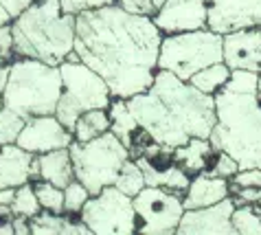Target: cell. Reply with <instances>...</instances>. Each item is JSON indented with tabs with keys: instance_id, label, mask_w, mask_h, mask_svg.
Instances as JSON below:
<instances>
[{
	"instance_id": "cell-1",
	"label": "cell",
	"mask_w": 261,
	"mask_h": 235,
	"mask_svg": "<svg viewBox=\"0 0 261 235\" xmlns=\"http://www.w3.org/2000/svg\"><path fill=\"white\" fill-rule=\"evenodd\" d=\"M163 38L154 16L129 13L117 3L77 13V55L121 99L141 95L154 84Z\"/></svg>"
},
{
	"instance_id": "cell-2",
	"label": "cell",
	"mask_w": 261,
	"mask_h": 235,
	"mask_svg": "<svg viewBox=\"0 0 261 235\" xmlns=\"http://www.w3.org/2000/svg\"><path fill=\"white\" fill-rule=\"evenodd\" d=\"M139 126L156 143L180 148L193 136L208 138L217 123L215 95L198 90L169 70L158 68L149 90L127 99Z\"/></svg>"
},
{
	"instance_id": "cell-3",
	"label": "cell",
	"mask_w": 261,
	"mask_h": 235,
	"mask_svg": "<svg viewBox=\"0 0 261 235\" xmlns=\"http://www.w3.org/2000/svg\"><path fill=\"white\" fill-rule=\"evenodd\" d=\"M16 57L60 66L75 51L77 16L64 11L60 0H35L11 22Z\"/></svg>"
},
{
	"instance_id": "cell-4",
	"label": "cell",
	"mask_w": 261,
	"mask_h": 235,
	"mask_svg": "<svg viewBox=\"0 0 261 235\" xmlns=\"http://www.w3.org/2000/svg\"><path fill=\"white\" fill-rule=\"evenodd\" d=\"M217 123L211 132L215 150L228 152L239 167H261V99L257 92L222 88L215 95Z\"/></svg>"
},
{
	"instance_id": "cell-5",
	"label": "cell",
	"mask_w": 261,
	"mask_h": 235,
	"mask_svg": "<svg viewBox=\"0 0 261 235\" xmlns=\"http://www.w3.org/2000/svg\"><path fill=\"white\" fill-rule=\"evenodd\" d=\"M62 88L64 82L60 66L33 57H16L11 62L9 84L3 90L5 108L16 110L24 119L38 114H55Z\"/></svg>"
},
{
	"instance_id": "cell-6",
	"label": "cell",
	"mask_w": 261,
	"mask_h": 235,
	"mask_svg": "<svg viewBox=\"0 0 261 235\" xmlns=\"http://www.w3.org/2000/svg\"><path fill=\"white\" fill-rule=\"evenodd\" d=\"M68 150L75 165V178L84 182L92 196L108 185H114L123 163L132 158L129 148L112 130L86 143L72 141Z\"/></svg>"
},
{
	"instance_id": "cell-7",
	"label": "cell",
	"mask_w": 261,
	"mask_h": 235,
	"mask_svg": "<svg viewBox=\"0 0 261 235\" xmlns=\"http://www.w3.org/2000/svg\"><path fill=\"white\" fill-rule=\"evenodd\" d=\"M224 62V35L211 29L165 35L158 55V68L189 82L198 70Z\"/></svg>"
},
{
	"instance_id": "cell-8",
	"label": "cell",
	"mask_w": 261,
	"mask_h": 235,
	"mask_svg": "<svg viewBox=\"0 0 261 235\" xmlns=\"http://www.w3.org/2000/svg\"><path fill=\"white\" fill-rule=\"evenodd\" d=\"M62 70V97L57 104L55 116L68 130L75 128L79 114L88 112L95 108H110L114 95L110 86L97 70H92L82 60H64L60 64Z\"/></svg>"
},
{
	"instance_id": "cell-9",
	"label": "cell",
	"mask_w": 261,
	"mask_h": 235,
	"mask_svg": "<svg viewBox=\"0 0 261 235\" xmlns=\"http://www.w3.org/2000/svg\"><path fill=\"white\" fill-rule=\"evenodd\" d=\"M82 220L92 235L139 233L134 198L123 194L117 185H108L97 196H90V200L82 209Z\"/></svg>"
},
{
	"instance_id": "cell-10",
	"label": "cell",
	"mask_w": 261,
	"mask_h": 235,
	"mask_svg": "<svg viewBox=\"0 0 261 235\" xmlns=\"http://www.w3.org/2000/svg\"><path fill=\"white\" fill-rule=\"evenodd\" d=\"M134 209L139 216V233L145 235H173L178 233L185 216V194L165 187L147 185L134 196Z\"/></svg>"
},
{
	"instance_id": "cell-11",
	"label": "cell",
	"mask_w": 261,
	"mask_h": 235,
	"mask_svg": "<svg viewBox=\"0 0 261 235\" xmlns=\"http://www.w3.org/2000/svg\"><path fill=\"white\" fill-rule=\"evenodd\" d=\"M75 136L55 114H38L29 116L22 132L18 136V145L33 154H44L62 148H70Z\"/></svg>"
},
{
	"instance_id": "cell-12",
	"label": "cell",
	"mask_w": 261,
	"mask_h": 235,
	"mask_svg": "<svg viewBox=\"0 0 261 235\" xmlns=\"http://www.w3.org/2000/svg\"><path fill=\"white\" fill-rule=\"evenodd\" d=\"M237 207L235 198L228 196L211 207L187 209L180 220V235H237L233 226V211Z\"/></svg>"
},
{
	"instance_id": "cell-13",
	"label": "cell",
	"mask_w": 261,
	"mask_h": 235,
	"mask_svg": "<svg viewBox=\"0 0 261 235\" xmlns=\"http://www.w3.org/2000/svg\"><path fill=\"white\" fill-rule=\"evenodd\" d=\"M154 22L165 35L208 29V0H165Z\"/></svg>"
},
{
	"instance_id": "cell-14",
	"label": "cell",
	"mask_w": 261,
	"mask_h": 235,
	"mask_svg": "<svg viewBox=\"0 0 261 235\" xmlns=\"http://www.w3.org/2000/svg\"><path fill=\"white\" fill-rule=\"evenodd\" d=\"M261 27V0H208V29L226 35Z\"/></svg>"
},
{
	"instance_id": "cell-15",
	"label": "cell",
	"mask_w": 261,
	"mask_h": 235,
	"mask_svg": "<svg viewBox=\"0 0 261 235\" xmlns=\"http://www.w3.org/2000/svg\"><path fill=\"white\" fill-rule=\"evenodd\" d=\"M224 62L261 75V27L239 29L224 35Z\"/></svg>"
},
{
	"instance_id": "cell-16",
	"label": "cell",
	"mask_w": 261,
	"mask_h": 235,
	"mask_svg": "<svg viewBox=\"0 0 261 235\" xmlns=\"http://www.w3.org/2000/svg\"><path fill=\"white\" fill-rule=\"evenodd\" d=\"M38 154L20 148L18 143H9L0 148V189L20 187L31 180V167Z\"/></svg>"
},
{
	"instance_id": "cell-17",
	"label": "cell",
	"mask_w": 261,
	"mask_h": 235,
	"mask_svg": "<svg viewBox=\"0 0 261 235\" xmlns=\"http://www.w3.org/2000/svg\"><path fill=\"white\" fill-rule=\"evenodd\" d=\"M228 196H230L228 178H220V176H211L202 172L193 176L189 189L185 192V209L211 207V204L222 202Z\"/></svg>"
},
{
	"instance_id": "cell-18",
	"label": "cell",
	"mask_w": 261,
	"mask_h": 235,
	"mask_svg": "<svg viewBox=\"0 0 261 235\" xmlns=\"http://www.w3.org/2000/svg\"><path fill=\"white\" fill-rule=\"evenodd\" d=\"M217 152L220 150H215L211 138L193 136L189 143H185V145H180V148L173 150V156H176V163L182 167L187 174L195 176V174H202V172L211 170Z\"/></svg>"
},
{
	"instance_id": "cell-19",
	"label": "cell",
	"mask_w": 261,
	"mask_h": 235,
	"mask_svg": "<svg viewBox=\"0 0 261 235\" xmlns=\"http://www.w3.org/2000/svg\"><path fill=\"white\" fill-rule=\"evenodd\" d=\"M38 163H40V178L53 182L57 187L66 189L75 180V165H72V156L68 148L38 154Z\"/></svg>"
},
{
	"instance_id": "cell-20",
	"label": "cell",
	"mask_w": 261,
	"mask_h": 235,
	"mask_svg": "<svg viewBox=\"0 0 261 235\" xmlns=\"http://www.w3.org/2000/svg\"><path fill=\"white\" fill-rule=\"evenodd\" d=\"M110 128H112V121H110L108 108H95L79 114V119L75 121V128H72V136H75V141L86 143L110 132Z\"/></svg>"
},
{
	"instance_id": "cell-21",
	"label": "cell",
	"mask_w": 261,
	"mask_h": 235,
	"mask_svg": "<svg viewBox=\"0 0 261 235\" xmlns=\"http://www.w3.org/2000/svg\"><path fill=\"white\" fill-rule=\"evenodd\" d=\"M108 112H110V121H112L110 130L129 148V143H132V134L136 132V128H139V121H136L134 112L129 110L127 99L114 97L110 108H108Z\"/></svg>"
},
{
	"instance_id": "cell-22",
	"label": "cell",
	"mask_w": 261,
	"mask_h": 235,
	"mask_svg": "<svg viewBox=\"0 0 261 235\" xmlns=\"http://www.w3.org/2000/svg\"><path fill=\"white\" fill-rule=\"evenodd\" d=\"M230 73H233V68H230L226 62H217V64H211V66H206V68L198 70L189 82L202 92L217 95L230 79Z\"/></svg>"
},
{
	"instance_id": "cell-23",
	"label": "cell",
	"mask_w": 261,
	"mask_h": 235,
	"mask_svg": "<svg viewBox=\"0 0 261 235\" xmlns=\"http://www.w3.org/2000/svg\"><path fill=\"white\" fill-rule=\"evenodd\" d=\"M114 185H117L123 194H127L132 198L136 194H141L143 189L147 187V180H145V174H143V167L139 165V160H136V158H127L125 163H123Z\"/></svg>"
},
{
	"instance_id": "cell-24",
	"label": "cell",
	"mask_w": 261,
	"mask_h": 235,
	"mask_svg": "<svg viewBox=\"0 0 261 235\" xmlns=\"http://www.w3.org/2000/svg\"><path fill=\"white\" fill-rule=\"evenodd\" d=\"M233 226L239 235H261L259 204H237L233 211Z\"/></svg>"
},
{
	"instance_id": "cell-25",
	"label": "cell",
	"mask_w": 261,
	"mask_h": 235,
	"mask_svg": "<svg viewBox=\"0 0 261 235\" xmlns=\"http://www.w3.org/2000/svg\"><path fill=\"white\" fill-rule=\"evenodd\" d=\"M11 211L13 216H24V218H35L42 211V204L38 200V194H35L31 180L16 187V198L11 202Z\"/></svg>"
},
{
	"instance_id": "cell-26",
	"label": "cell",
	"mask_w": 261,
	"mask_h": 235,
	"mask_svg": "<svg viewBox=\"0 0 261 235\" xmlns=\"http://www.w3.org/2000/svg\"><path fill=\"white\" fill-rule=\"evenodd\" d=\"M35 187V194H38V200L42 204V209L53 211V214H64V189L53 185L44 178L31 180Z\"/></svg>"
},
{
	"instance_id": "cell-27",
	"label": "cell",
	"mask_w": 261,
	"mask_h": 235,
	"mask_svg": "<svg viewBox=\"0 0 261 235\" xmlns=\"http://www.w3.org/2000/svg\"><path fill=\"white\" fill-rule=\"evenodd\" d=\"M27 119L24 116H20L16 110L11 108H5L3 112H0V148L3 145H9V143H16L20 132H22Z\"/></svg>"
},
{
	"instance_id": "cell-28",
	"label": "cell",
	"mask_w": 261,
	"mask_h": 235,
	"mask_svg": "<svg viewBox=\"0 0 261 235\" xmlns=\"http://www.w3.org/2000/svg\"><path fill=\"white\" fill-rule=\"evenodd\" d=\"M64 226H66L64 216L53 214V211H46V209H42L38 216L31 218L33 235H64Z\"/></svg>"
},
{
	"instance_id": "cell-29",
	"label": "cell",
	"mask_w": 261,
	"mask_h": 235,
	"mask_svg": "<svg viewBox=\"0 0 261 235\" xmlns=\"http://www.w3.org/2000/svg\"><path fill=\"white\" fill-rule=\"evenodd\" d=\"M90 192L84 182H79L77 178L64 189V211H82L86 207V202L90 200Z\"/></svg>"
},
{
	"instance_id": "cell-30",
	"label": "cell",
	"mask_w": 261,
	"mask_h": 235,
	"mask_svg": "<svg viewBox=\"0 0 261 235\" xmlns=\"http://www.w3.org/2000/svg\"><path fill=\"white\" fill-rule=\"evenodd\" d=\"M242 170V167H239V163L237 160L230 156L228 152H217V156H215V160H213V167L211 170H208L206 174H211V176H220V178H233V176Z\"/></svg>"
},
{
	"instance_id": "cell-31",
	"label": "cell",
	"mask_w": 261,
	"mask_h": 235,
	"mask_svg": "<svg viewBox=\"0 0 261 235\" xmlns=\"http://www.w3.org/2000/svg\"><path fill=\"white\" fill-rule=\"evenodd\" d=\"M239 187H259L261 189V167L239 170L233 178H230V194H235Z\"/></svg>"
},
{
	"instance_id": "cell-32",
	"label": "cell",
	"mask_w": 261,
	"mask_h": 235,
	"mask_svg": "<svg viewBox=\"0 0 261 235\" xmlns=\"http://www.w3.org/2000/svg\"><path fill=\"white\" fill-rule=\"evenodd\" d=\"M16 60V42L11 25L0 27V64H11Z\"/></svg>"
},
{
	"instance_id": "cell-33",
	"label": "cell",
	"mask_w": 261,
	"mask_h": 235,
	"mask_svg": "<svg viewBox=\"0 0 261 235\" xmlns=\"http://www.w3.org/2000/svg\"><path fill=\"white\" fill-rule=\"evenodd\" d=\"M64 11L68 13H82V11H88V9H99V7H106V5H112L117 0H60Z\"/></svg>"
},
{
	"instance_id": "cell-34",
	"label": "cell",
	"mask_w": 261,
	"mask_h": 235,
	"mask_svg": "<svg viewBox=\"0 0 261 235\" xmlns=\"http://www.w3.org/2000/svg\"><path fill=\"white\" fill-rule=\"evenodd\" d=\"M117 5L129 13H141V16H154L156 13L154 0H117Z\"/></svg>"
},
{
	"instance_id": "cell-35",
	"label": "cell",
	"mask_w": 261,
	"mask_h": 235,
	"mask_svg": "<svg viewBox=\"0 0 261 235\" xmlns=\"http://www.w3.org/2000/svg\"><path fill=\"white\" fill-rule=\"evenodd\" d=\"M0 3L5 5V9L11 13V18H13V20H16V18L22 16V13L29 9V7L35 3V0H0Z\"/></svg>"
},
{
	"instance_id": "cell-36",
	"label": "cell",
	"mask_w": 261,
	"mask_h": 235,
	"mask_svg": "<svg viewBox=\"0 0 261 235\" xmlns=\"http://www.w3.org/2000/svg\"><path fill=\"white\" fill-rule=\"evenodd\" d=\"M13 229H16V235H31V218L13 216Z\"/></svg>"
},
{
	"instance_id": "cell-37",
	"label": "cell",
	"mask_w": 261,
	"mask_h": 235,
	"mask_svg": "<svg viewBox=\"0 0 261 235\" xmlns=\"http://www.w3.org/2000/svg\"><path fill=\"white\" fill-rule=\"evenodd\" d=\"M9 75H11V64H0V92L9 84Z\"/></svg>"
},
{
	"instance_id": "cell-38",
	"label": "cell",
	"mask_w": 261,
	"mask_h": 235,
	"mask_svg": "<svg viewBox=\"0 0 261 235\" xmlns=\"http://www.w3.org/2000/svg\"><path fill=\"white\" fill-rule=\"evenodd\" d=\"M16 198V187H3L0 189V204H11Z\"/></svg>"
},
{
	"instance_id": "cell-39",
	"label": "cell",
	"mask_w": 261,
	"mask_h": 235,
	"mask_svg": "<svg viewBox=\"0 0 261 235\" xmlns=\"http://www.w3.org/2000/svg\"><path fill=\"white\" fill-rule=\"evenodd\" d=\"M0 235H16V229H13V218L11 220H0Z\"/></svg>"
},
{
	"instance_id": "cell-40",
	"label": "cell",
	"mask_w": 261,
	"mask_h": 235,
	"mask_svg": "<svg viewBox=\"0 0 261 235\" xmlns=\"http://www.w3.org/2000/svg\"><path fill=\"white\" fill-rule=\"evenodd\" d=\"M13 18H11V13L5 9V5L0 3V27H5V25H11Z\"/></svg>"
},
{
	"instance_id": "cell-41",
	"label": "cell",
	"mask_w": 261,
	"mask_h": 235,
	"mask_svg": "<svg viewBox=\"0 0 261 235\" xmlns=\"http://www.w3.org/2000/svg\"><path fill=\"white\" fill-rule=\"evenodd\" d=\"M5 110V97H3V92H0V112Z\"/></svg>"
},
{
	"instance_id": "cell-42",
	"label": "cell",
	"mask_w": 261,
	"mask_h": 235,
	"mask_svg": "<svg viewBox=\"0 0 261 235\" xmlns=\"http://www.w3.org/2000/svg\"><path fill=\"white\" fill-rule=\"evenodd\" d=\"M257 97L261 99V75H259V84H257Z\"/></svg>"
},
{
	"instance_id": "cell-43",
	"label": "cell",
	"mask_w": 261,
	"mask_h": 235,
	"mask_svg": "<svg viewBox=\"0 0 261 235\" xmlns=\"http://www.w3.org/2000/svg\"><path fill=\"white\" fill-rule=\"evenodd\" d=\"M154 3H156V11H158V7H161V5L165 3V0H154Z\"/></svg>"
},
{
	"instance_id": "cell-44",
	"label": "cell",
	"mask_w": 261,
	"mask_h": 235,
	"mask_svg": "<svg viewBox=\"0 0 261 235\" xmlns=\"http://www.w3.org/2000/svg\"><path fill=\"white\" fill-rule=\"evenodd\" d=\"M259 207H261V200H259Z\"/></svg>"
},
{
	"instance_id": "cell-45",
	"label": "cell",
	"mask_w": 261,
	"mask_h": 235,
	"mask_svg": "<svg viewBox=\"0 0 261 235\" xmlns=\"http://www.w3.org/2000/svg\"><path fill=\"white\" fill-rule=\"evenodd\" d=\"M259 211H261V207H259Z\"/></svg>"
}]
</instances>
